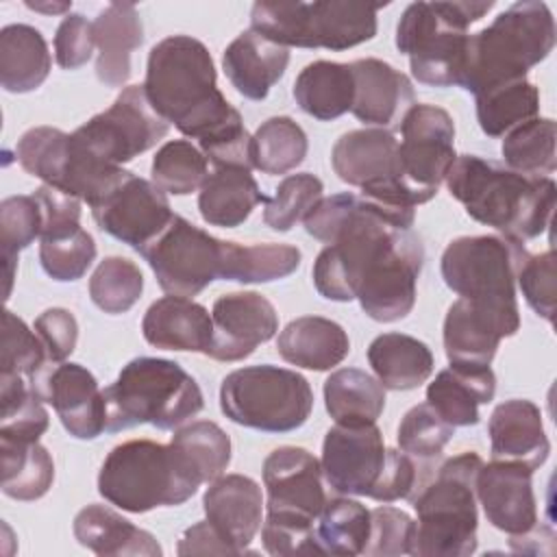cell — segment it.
<instances>
[{"label":"cell","mask_w":557,"mask_h":557,"mask_svg":"<svg viewBox=\"0 0 557 557\" xmlns=\"http://www.w3.org/2000/svg\"><path fill=\"white\" fill-rule=\"evenodd\" d=\"M263 548L270 555H326L313 524L265 518L261 527Z\"/></svg>","instance_id":"cell-56"},{"label":"cell","mask_w":557,"mask_h":557,"mask_svg":"<svg viewBox=\"0 0 557 557\" xmlns=\"http://www.w3.org/2000/svg\"><path fill=\"white\" fill-rule=\"evenodd\" d=\"M276 350L296 368L324 372L348 357L350 339L342 324L322 315H302L278 333Z\"/></svg>","instance_id":"cell-29"},{"label":"cell","mask_w":557,"mask_h":557,"mask_svg":"<svg viewBox=\"0 0 557 557\" xmlns=\"http://www.w3.org/2000/svg\"><path fill=\"white\" fill-rule=\"evenodd\" d=\"M172 296H196L222 272L224 242L174 213L168 228L139 252Z\"/></svg>","instance_id":"cell-13"},{"label":"cell","mask_w":557,"mask_h":557,"mask_svg":"<svg viewBox=\"0 0 557 557\" xmlns=\"http://www.w3.org/2000/svg\"><path fill=\"white\" fill-rule=\"evenodd\" d=\"M453 435L455 426L442 420L429 403H420L403 416L396 440L403 453L429 459L437 457L453 440Z\"/></svg>","instance_id":"cell-51"},{"label":"cell","mask_w":557,"mask_h":557,"mask_svg":"<svg viewBox=\"0 0 557 557\" xmlns=\"http://www.w3.org/2000/svg\"><path fill=\"white\" fill-rule=\"evenodd\" d=\"M222 413L263 433L300 429L313 409V389L296 370L261 363L233 370L220 385Z\"/></svg>","instance_id":"cell-10"},{"label":"cell","mask_w":557,"mask_h":557,"mask_svg":"<svg viewBox=\"0 0 557 557\" xmlns=\"http://www.w3.org/2000/svg\"><path fill=\"white\" fill-rule=\"evenodd\" d=\"M383 433L374 424H335L322 442V472L337 494L370 496L385 466Z\"/></svg>","instance_id":"cell-19"},{"label":"cell","mask_w":557,"mask_h":557,"mask_svg":"<svg viewBox=\"0 0 557 557\" xmlns=\"http://www.w3.org/2000/svg\"><path fill=\"white\" fill-rule=\"evenodd\" d=\"M268 516L313 524L326 505L322 463L300 446H278L263 461Z\"/></svg>","instance_id":"cell-16"},{"label":"cell","mask_w":557,"mask_h":557,"mask_svg":"<svg viewBox=\"0 0 557 557\" xmlns=\"http://www.w3.org/2000/svg\"><path fill=\"white\" fill-rule=\"evenodd\" d=\"M70 150V133L52 126L28 128L15 144V159L24 172L57 187Z\"/></svg>","instance_id":"cell-49"},{"label":"cell","mask_w":557,"mask_h":557,"mask_svg":"<svg viewBox=\"0 0 557 557\" xmlns=\"http://www.w3.org/2000/svg\"><path fill=\"white\" fill-rule=\"evenodd\" d=\"M96 76L107 87H124L131 78V54L144 41V26L133 2H111L94 20Z\"/></svg>","instance_id":"cell-28"},{"label":"cell","mask_w":557,"mask_h":557,"mask_svg":"<svg viewBox=\"0 0 557 557\" xmlns=\"http://www.w3.org/2000/svg\"><path fill=\"white\" fill-rule=\"evenodd\" d=\"M324 405L335 424H374L385 409V387L359 368H339L324 381Z\"/></svg>","instance_id":"cell-36"},{"label":"cell","mask_w":557,"mask_h":557,"mask_svg":"<svg viewBox=\"0 0 557 557\" xmlns=\"http://www.w3.org/2000/svg\"><path fill=\"white\" fill-rule=\"evenodd\" d=\"M2 494L15 500L41 498L54 481V461L39 442L0 440Z\"/></svg>","instance_id":"cell-37"},{"label":"cell","mask_w":557,"mask_h":557,"mask_svg":"<svg viewBox=\"0 0 557 557\" xmlns=\"http://www.w3.org/2000/svg\"><path fill=\"white\" fill-rule=\"evenodd\" d=\"M424 263L422 239L411 228H400L368 263L359 278L355 300L376 322H396L416 305V283Z\"/></svg>","instance_id":"cell-14"},{"label":"cell","mask_w":557,"mask_h":557,"mask_svg":"<svg viewBox=\"0 0 557 557\" xmlns=\"http://www.w3.org/2000/svg\"><path fill=\"white\" fill-rule=\"evenodd\" d=\"M315 522V535L326 555H363L370 537V509L366 505L348 496L331 498Z\"/></svg>","instance_id":"cell-42"},{"label":"cell","mask_w":557,"mask_h":557,"mask_svg":"<svg viewBox=\"0 0 557 557\" xmlns=\"http://www.w3.org/2000/svg\"><path fill=\"white\" fill-rule=\"evenodd\" d=\"M96 259V242L81 226H67L39 237V261L44 272L59 281H78Z\"/></svg>","instance_id":"cell-45"},{"label":"cell","mask_w":557,"mask_h":557,"mask_svg":"<svg viewBox=\"0 0 557 557\" xmlns=\"http://www.w3.org/2000/svg\"><path fill=\"white\" fill-rule=\"evenodd\" d=\"M555 46V20L548 4L513 2L494 22L468 37L459 87L483 94L503 83L522 81Z\"/></svg>","instance_id":"cell-3"},{"label":"cell","mask_w":557,"mask_h":557,"mask_svg":"<svg viewBox=\"0 0 557 557\" xmlns=\"http://www.w3.org/2000/svg\"><path fill=\"white\" fill-rule=\"evenodd\" d=\"M200 485L202 481L172 444L152 440L117 444L98 472L100 496L128 513L183 505Z\"/></svg>","instance_id":"cell-6"},{"label":"cell","mask_w":557,"mask_h":557,"mask_svg":"<svg viewBox=\"0 0 557 557\" xmlns=\"http://www.w3.org/2000/svg\"><path fill=\"white\" fill-rule=\"evenodd\" d=\"M505 339L498 324L474 305L457 298L444 318V350L450 363L490 366Z\"/></svg>","instance_id":"cell-35"},{"label":"cell","mask_w":557,"mask_h":557,"mask_svg":"<svg viewBox=\"0 0 557 557\" xmlns=\"http://www.w3.org/2000/svg\"><path fill=\"white\" fill-rule=\"evenodd\" d=\"M96 48L94 22L83 13H67L54 33V59L63 70L83 67Z\"/></svg>","instance_id":"cell-55"},{"label":"cell","mask_w":557,"mask_h":557,"mask_svg":"<svg viewBox=\"0 0 557 557\" xmlns=\"http://www.w3.org/2000/svg\"><path fill=\"white\" fill-rule=\"evenodd\" d=\"M398 126L403 137L398 141L403 176L420 200L429 202L457 159L455 122L442 107L413 102Z\"/></svg>","instance_id":"cell-15"},{"label":"cell","mask_w":557,"mask_h":557,"mask_svg":"<svg viewBox=\"0 0 557 557\" xmlns=\"http://www.w3.org/2000/svg\"><path fill=\"white\" fill-rule=\"evenodd\" d=\"M44 215L35 196H9L0 202V244L7 276V296L11 294V283L15 274L17 252L28 248L37 237H41Z\"/></svg>","instance_id":"cell-47"},{"label":"cell","mask_w":557,"mask_h":557,"mask_svg":"<svg viewBox=\"0 0 557 557\" xmlns=\"http://www.w3.org/2000/svg\"><path fill=\"white\" fill-rule=\"evenodd\" d=\"M496 394V374L490 366L450 363L437 372L426 387V403L450 426H474L479 405L492 403Z\"/></svg>","instance_id":"cell-26"},{"label":"cell","mask_w":557,"mask_h":557,"mask_svg":"<svg viewBox=\"0 0 557 557\" xmlns=\"http://www.w3.org/2000/svg\"><path fill=\"white\" fill-rule=\"evenodd\" d=\"M533 472L522 461L492 459L490 463H481L474 494L494 529L516 537L537 527Z\"/></svg>","instance_id":"cell-21"},{"label":"cell","mask_w":557,"mask_h":557,"mask_svg":"<svg viewBox=\"0 0 557 557\" xmlns=\"http://www.w3.org/2000/svg\"><path fill=\"white\" fill-rule=\"evenodd\" d=\"M494 9V0L411 2L396 26V48L409 57L411 74L431 87L459 85L468 26Z\"/></svg>","instance_id":"cell-8"},{"label":"cell","mask_w":557,"mask_h":557,"mask_svg":"<svg viewBox=\"0 0 557 557\" xmlns=\"http://www.w3.org/2000/svg\"><path fill=\"white\" fill-rule=\"evenodd\" d=\"M48 361L44 342L35 331L26 326L13 311L2 313V355L0 372L22 374L26 381L33 379Z\"/></svg>","instance_id":"cell-52"},{"label":"cell","mask_w":557,"mask_h":557,"mask_svg":"<svg viewBox=\"0 0 557 557\" xmlns=\"http://www.w3.org/2000/svg\"><path fill=\"white\" fill-rule=\"evenodd\" d=\"M52 59L44 35L28 24L0 30V85L9 94H28L50 74Z\"/></svg>","instance_id":"cell-33"},{"label":"cell","mask_w":557,"mask_h":557,"mask_svg":"<svg viewBox=\"0 0 557 557\" xmlns=\"http://www.w3.org/2000/svg\"><path fill=\"white\" fill-rule=\"evenodd\" d=\"M102 392L109 433L137 424L172 431L205 407L196 379L176 361L161 357L131 359Z\"/></svg>","instance_id":"cell-4"},{"label":"cell","mask_w":557,"mask_h":557,"mask_svg":"<svg viewBox=\"0 0 557 557\" xmlns=\"http://www.w3.org/2000/svg\"><path fill=\"white\" fill-rule=\"evenodd\" d=\"M474 100L479 126L487 137H505L513 126L540 113V91L527 78L492 87Z\"/></svg>","instance_id":"cell-39"},{"label":"cell","mask_w":557,"mask_h":557,"mask_svg":"<svg viewBox=\"0 0 557 557\" xmlns=\"http://www.w3.org/2000/svg\"><path fill=\"white\" fill-rule=\"evenodd\" d=\"M331 165L344 183L359 187L363 196L376 202L396 209L424 205L403 176L398 139L387 128H357L344 133L331 150Z\"/></svg>","instance_id":"cell-11"},{"label":"cell","mask_w":557,"mask_h":557,"mask_svg":"<svg viewBox=\"0 0 557 557\" xmlns=\"http://www.w3.org/2000/svg\"><path fill=\"white\" fill-rule=\"evenodd\" d=\"M300 250L289 244H250L224 242L220 278L237 283H272L294 274L300 265Z\"/></svg>","instance_id":"cell-38"},{"label":"cell","mask_w":557,"mask_h":557,"mask_svg":"<svg viewBox=\"0 0 557 557\" xmlns=\"http://www.w3.org/2000/svg\"><path fill=\"white\" fill-rule=\"evenodd\" d=\"M322 181L309 172L285 176L274 189V196L265 202V226H270L276 233L292 231L322 200Z\"/></svg>","instance_id":"cell-50"},{"label":"cell","mask_w":557,"mask_h":557,"mask_svg":"<svg viewBox=\"0 0 557 557\" xmlns=\"http://www.w3.org/2000/svg\"><path fill=\"white\" fill-rule=\"evenodd\" d=\"M209 161L200 148L187 139H172L163 144L150 165L152 183L172 196H187L198 191L207 178Z\"/></svg>","instance_id":"cell-46"},{"label":"cell","mask_w":557,"mask_h":557,"mask_svg":"<svg viewBox=\"0 0 557 557\" xmlns=\"http://www.w3.org/2000/svg\"><path fill=\"white\" fill-rule=\"evenodd\" d=\"M170 131V124L152 109L144 85H128L109 109L81 124L72 137L96 159L122 165L150 150Z\"/></svg>","instance_id":"cell-12"},{"label":"cell","mask_w":557,"mask_h":557,"mask_svg":"<svg viewBox=\"0 0 557 557\" xmlns=\"http://www.w3.org/2000/svg\"><path fill=\"white\" fill-rule=\"evenodd\" d=\"M527 248L498 235H466L453 239L442 252V278L463 300L487 313L505 337L520 329L516 276Z\"/></svg>","instance_id":"cell-5"},{"label":"cell","mask_w":557,"mask_h":557,"mask_svg":"<svg viewBox=\"0 0 557 557\" xmlns=\"http://www.w3.org/2000/svg\"><path fill=\"white\" fill-rule=\"evenodd\" d=\"M144 91L152 109L191 139H202L242 117L218 89L207 46L189 35H170L152 46Z\"/></svg>","instance_id":"cell-1"},{"label":"cell","mask_w":557,"mask_h":557,"mask_svg":"<svg viewBox=\"0 0 557 557\" xmlns=\"http://www.w3.org/2000/svg\"><path fill=\"white\" fill-rule=\"evenodd\" d=\"M35 333L46 346L48 361L61 363L65 361L78 342V322L72 311L63 307H50L35 320Z\"/></svg>","instance_id":"cell-57"},{"label":"cell","mask_w":557,"mask_h":557,"mask_svg":"<svg viewBox=\"0 0 557 557\" xmlns=\"http://www.w3.org/2000/svg\"><path fill=\"white\" fill-rule=\"evenodd\" d=\"M28 387L52 405L63 429L76 440H96L107 431V403L96 376L81 363H46Z\"/></svg>","instance_id":"cell-18"},{"label":"cell","mask_w":557,"mask_h":557,"mask_svg":"<svg viewBox=\"0 0 557 557\" xmlns=\"http://www.w3.org/2000/svg\"><path fill=\"white\" fill-rule=\"evenodd\" d=\"M170 444L185 457L202 483H211L231 463V437L211 420H198L176 429Z\"/></svg>","instance_id":"cell-44"},{"label":"cell","mask_w":557,"mask_h":557,"mask_svg":"<svg viewBox=\"0 0 557 557\" xmlns=\"http://www.w3.org/2000/svg\"><path fill=\"white\" fill-rule=\"evenodd\" d=\"M413 533H416V520L407 511L389 505L370 509V537L363 548V555H374V557L409 555Z\"/></svg>","instance_id":"cell-53"},{"label":"cell","mask_w":557,"mask_h":557,"mask_svg":"<svg viewBox=\"0 0 557 557\" xmlns=\"http://www.w3.org/2000/svg\"><path fill=\"white\" fill-rule=\"evenodd\" d=\"M355 76L352 115L370 126H398L413 104V85L387 61L368 57L350 63Z\"/></svg>","instance_id":"cell-23"},{"label":"cell","mask_w":557,"mask_h":557,"mask_svg":"<svg viewBox=\"0 0 557 557\" xmlns=\"http://www.w3.org/2000/svg\"><path fill=\"white\" fill-rule=\"evenodd\" d=\"M144 292V274L131 259L107 257L89 278L91 302L111 315L126 313Z\"/></svg>","instance_id":"cell-48"},{"label":"cell","mask_w":557,"mask_h":557,"mask_svg":"<svg viewBox=\"0 0 557 557\" xmlns=\"http://www.w3.org/2000/svg\"><path fill=\"white\" fill-rule=\"evenodd\" d=\"M202 509L215 531L237 550L250 553L248 546L261 529L263 496L255 479L246 474H220L202 496Z\"/></svg>","instance_id":"cell-22"},{"label":"cell","mask_w":557,"mask_h":557,"mask_svg":"<svg viewBox=\"0 0 557 557\" xmlns=\"http://www.w3.org/2000/svg\"><path fill=\"white\" fill-rule=\"evenodd\" d=\"M176 553L185 555H237V550L215 531L209 520H200L185 529L178 540Z\"/></svg>","instance_id":"cell-59"},{"label":"cell","mask_w":557,"mask_h":557,"mask_svg":"<svg viewBox=\"0 0 557 557\" xmlns=\"http://www.w3.org/2000/svg\"><path fill=\"white\" fill-rule=\"evenodd\" d=\"M213 339L207 357L215 361H242L278 331L274 305L259 292H233L213 302Z\"/></svg>","instance_id":"cell-20"},{"label":"cell","mask_w":557,"mask_h":557,"mask_svg":"<svg viewBox=\"0 0 557 557\" xmlns=\"http://www.w3.org/2000/svg\"><path fill=\"white\" fill-rule=\"evenodd\" d=\"M50 416L22 374L0 372V440L39 442Z\"/></svg>","instance_id":"cell-41"},{"label":"cell","mask_w":557,"mask_h":557,"mask_svg":"<svg viewBox=\"0 0 557 557\" xmlns=\"http://www.w3.org/2000/svg\"><path fill=\"white\" fill-rule=\"evenodd\" d=\"M289 63V48L278 46L255 30L237 35L222 54V70L231 85L248 100H263L281 81Z\"/></svg>","instance_id":"cell-27"},{"label":"cell","mask_w":557,"mask_h":557,"mask_svg":"<svg viewBox=\"0 0 557 557\" xmlns=\"http://www.w3.org/2000/svg\"><path fill=\"white\" fill-rule=\"evenodd\" d=\"M446 187L472 220L507 239L522 244L550 226L557 198L550 176H531L479 154H461L446 174Z\"/></svg>","instance_id":"cell-2"},{"label":"cell","mask_w":557,"mask_h":557,"mask_svg":"<svg viewBox=\"0 0 557 557\" xmlns=\"http://www.w3.org/2000/svg\"><path fill=\"white\" fill-rule=\"evenodd\" d=\"M91 215L102 233L137 252L150 246L174 218L165 191L135 174L91 205Z\"/></svg>","instance_id":"cell-17"},{"label":"cell","mask_w":557,"mask_h":557,"mask_svg":"<svg viewBox=\"0 0 557 557\" xmlns=\"http://www.w3.org/2000/svg\"><path fill=\"white\" fill-rule=\"evenodd\" d=\"M516 283L527 305L546 322L555 318V250L548 248L540 255H529L518 270Z\"/></svg>","instance_id":"cell-54"},{"label":"cell","mask_w":557,"mask_h":557,"mask_svg":"<svg viewBox=\"0 0 557 557\" xmlns=\"http://www.w3.org/2000/svg\"><path fill=\"white\" fill-rule=\"evenodd\" d=\"M487 435L492 459L522 461L531 470L544 466L550 453V442L542 424V411L527 398H511L494 407Z\"/></svg>","instance_id":"cell-24"},{"label":"cell","mask_w":557,"mask_h":557,"mask_svg":"<svg viewBox=\"0 0 557 557\" xmlns=\"http://www.w3.org/2000/svg\"><path fill=\"white\" fill-rule=\"evenodd\" d=\"M387 2L263 0L250 9V30L285 48L348 50L376 35V11Z\"/></svg>","instance_id":"cell-9"},{"label":"cell","mask_w":557,"mask_h":557,"mask_svg":"<svg viewBox=\"0 0 557 557\" xmlns=\"http://www.w3.org/2000/svg\"><path fill=\"white\" fill-rule=\"evenodd\" d=\"M555 139L557 126L550 117H533L513 126L500 146L505 165L531 176L553 174L557 168Z\"/></svg>","instance_id":"cell-43"},{"label":"cell","mask_w":557,"mask_h":557,"mask_svg":"<svg viewBox=\"0 0 557 557\" xmlns=\"http://www.w3.org/2000/svg\"><path fill=\"white\" fill-rule=\"evenodd\" d=\"M294 100L311 117L331 122L352 109L355 76L350 63L313 61L294 81Z\"/></svg>","instance_id":"cell-32"},{"label":"cell","mask_w":557,"mask_h":557,"mask_svg":"<svg viewBox=\"0 0 557 557\" xmlns=\"http://www.w3.org/2000/svg\"><path fill=\"white\" fill-rule=\"evenodd\" d=\"M483 459L466 450L446 459L435 479L413 498L418 513L411 553L416 557H468L476 550L474 481Z\"/></svg>","instance_id":"cell-7"},{"label":"cell","mask_w":557,"mask_h":557,"mask_svg":"<svg viewBox=\"0 0 557 557\" xmlns=\"http://www.w3.org/2000/svg\"><path fill=\"white\" fill-rule=\"evenodd\" d=\"M309 150L307 133L287 115H274L261 122L252 135V168L263 174H287L296 170Z\"/></svg>","instance_id":"cell-40"},{"label":"cell","mask_w":557,"mask_h":557,"mask_svg":"<svg viewBox=\"0 0 557 557\" xmlns=\"http://www.w3.org/2000/svg\"><path fill=\"white\" fill-rule=\"evenodd\" d=\"M74 537L100 557H159L163 550L152 533L104 505H87L74 518Z\"/></svg>","instance_id":"cell-30"},{"label":"cell","mask_w":557,"mask_h":557,"mask_svg":"<svg viewBox=\"0 0 557 557\" xmlns=\"http://www.w3.org/2000/svg\"><path fill=\"white\" fill-rule=\"evenodd\" d=\"M368 361L385 389L420 387L433 372L431 348L407 333H383L368 346Z\"/></svg>","instance_id":"cell-34"},{"label":"cell","mask_w":557,"mask_h":557,"mask_svg":"<svg viewBox=\"0 0 557 557\" xmlns=\"http://www.w3.org/2000/svg\"><path fill=\"white\" fill-rule=\"evenodd\" d=\"M141 333L154 348L207 355L213 339V320L191 298L168 294L148 307L141 320Z\"/></svg>","instance_id":"cell-25"},{"label":"cell","mask_w":557,"mask_h":557,"mask_svg":"<svg viewBox=\"0 0 557 557\" xmlns=\"http://www.w3.org/2000/svg\"><path fill=\"white\" fill-rule=\"evenodd\" d=\"M416 481H418V472L411 457L396 448H387L385 466L368 498H374L379 503H394L400 498H409L411 492L416 490Z\"/></svg>","instance_id":"cell-58"},{"label":"cell","mask_w":557,"mask_h":557,"mask_svg":"<svg viewBox=\"0 0 557 557\" xmlns=\"http://www.w3.org/2000/svg\"><path fill=\"white\" fill-rule=\"evenodd\" d=\"M268 196L259 189L250 170L215 168L198 189V211L211 226L235 228L244 224Z\"/></svg>","instance_id":"cell-31"},{"label":"cell","mask_w":557,"mask_h":557,"mask_svg":"<svg viewBox=\"0 0 557 557\" xmlns=\"http://www.w3.org/2000/svg\"><path fill=\"white\" fill-rule=\"evenodd\" d=\"M26 7L46 15H57V13H67L72 9V2H26Z\"/></svg>","instance_id":"cell-60"}]
</instances>
